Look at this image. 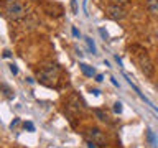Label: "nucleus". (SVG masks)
<instances>
[{
	"label": "nucleus",
	"mask_w": 158,
	"mask_h": 148,
	"mask_svg": "<svg viewBox=\"0 0 158 148\" xmlns=\"http://www.w3.org/2000/svg\"><path fill=\"white\" fill-rule=\"evenodd\" d=\"M5 3H12V2H17V0H3Z\"/></svg>",
	"instance_id": "nucleus-28"
},
{
	"label": "nucleus",
	"mask_w": 158,
	"mask_h": 148,
	"mask_svg": "<svg viewBox=\"0 0 158 148\" xmlns=\"http://www.w3.org/2000/svg\"><path fill=\"white\" fill-rule=\"evenodd\" d=\"M2 91H3V97L5 99H8V101H13L15 99V92H13V89H10L7 84H2Z\"/></svg>",
	"instance_id": "nucleus-9"
},
{
	"label": "nucleus",
	"mask_w": 158,
	"mask_h": 148,
	"mask_svg": "<svg viewBox=\"0 0 158 148\" xmlns=\"http://www.w3.org/2000/svg\"><path fill=\"white\" fill-rule=\"evenodd\" d=\"M137 63H138V66H140L142 69V72L145 74L147 77H152L153 76V72H155V68H153V63H152V59L150 56H148L147 53H138L137 54Z\"/></svg>",
	"instance_id": "nucleus-3"
},
{
	"label": "nucleus",
	"mask_w": 158,
	"mask_h": 148,
	"mask_svg": "<svg viewBox=\"0 0 158 148\" xmlns=\"http://www.w3.org/2000/svg\"><path fill=\"white\" fill-rule=\"evenodd\" d=\"M91 92L94 94V96H99V94H101V92H99V91H97V89H92V91H91Z\"/></svg>",
	"instance_id": "nucleus-27"
},
{
	"label": "nucleus",
	"mask_w": 158,
	"mask_h": 148,
	"mask_svg": "<svg viewBox=\"0 0 158 148\" xmlns=\"http://www.w3.org/2000/svg\"><path fill=\"white\" fill-rule=\"evenodd\" d=\"M147 138H148V142H150L152 145H156V138H155V135H153L152 128H147Z\"/></svg>",
	"instance_id": "nucleus-12"
},
{
	"label": "nucleus",
	"mask_w": 158,
	"mask_h": 148,
	"mask_svg": "<svg viewBox=\"0 0 158 148\" xmlns=\"http://www.w3.org/2000/svg\"><path fill=\"white\" fill-rule=\"evenodd\" d=\"M86 43H87V46H89V51H91L92 54H97V49H96V44H94V41H92V38H86Z\"/></svg>",
	"instance_id": "nucleus-11"
},
{
	"label": "nucleus",
	"mask_w": 158,
	"mask_h": 148,
	"mask_svg": "<svg viewBox=\"0 0 158 148\" xmlns=\"http://www.w3.org/2000/svg\"><path fill=\"white\" fill-rule=\"evenodd\" d=\"M99 33H101V36H102L104 39H107V38H109V36H107V31H106L104 28H101V30H99Z\"/></svg>",
	"instance_id": "nucleus-17"
},
{
	"label": "nucleus",
	"mask_w": 158,
	"mask_h": 148,
	"mask_svg": "<svg viewBox=\"0 0 158 148\" xmlns=\"http://www.w3.org/2000/svg\"><path fill=\"white\" fill-rule=\"evenodd\" d=\"M73 35H74V36H79V30L74 28V27H73Z\"/></svg>",
	"instance_id": "nucleus-21"
},
{
	"label": "nucleus",
	"mask_w": 158,
	"mask_h": 148,
	"mask_svg": "<svg viewBox=\"0 0 158 148\" xmlns=\"http://www.w3.org/2000/svg\"><path fill=\"white\" fill-rule=\"evenodd\" d=\"M68 104H69V107H71L74 112H79V110H82V109H84V105H81L82 102L79 101V97L74 96V94H73L71 97H69V102H68Z\"/></svg>",
	"instance_id": "nucleus-6"
},
{
	"label": "nucleus",
	"mask_w": 158,
	"mask_h": 148,
	"mask_svg": "<svg viewBox=\"0 0 158 148\" xmlns=\"http://www.w3.org/2000/svg\"><path fill=\"white\" fill-rule=\"evenodd\" d=\"M110 82L114 84V86H115V87H118V82L115 81V79H114V77H110Z\"/></svg>",
	"instance_id": "nucleus-24"
},
{
	"label": "nucleus",
	"mask_w": 158,
	"mask_h": 148,
	"mask_svg": "<svg viewBox=\"0 0 158 148\" xmlns=\"http://www.w3.org/2000/svg\"><path fill=\"white\" fill-rule=\"evenodd\" d=\"M79 68H81V71H82V74L84 76H87V77H92L94 76V68H91V66H87L86 63H79Z\"/></svg>",
	"instance_id": "nucleus-8"
},
{
	"label": "nucleus",
	"mask_w": 158,
	"mask_h": 148,
	"mask_svg": "<svg viewBox=\"0 0 158 148\" xmlns=\"http://www.w3.org/2000/svg\"><path fill=\"white\" fill-rule=\"evenodd\" d=\"M87 145H89V148H97V146H96L97 143H94L92 140H87Z\"/></svg>",
	"instance_id": "nucleus-19"
},
{
	"label": "nucleus",
	"mask_w": 158,
	"mask_h": 148,
	"mask_svg": "<svg viewBox=\"0 0 158 148\" xmlns=\"http://www.w3.org/2000/svg\"><path fill=\"white\" fill-rule=\"evenodd\" d=\"M71 7H73V12L77 13V2L76 0H71Z\"/></svg>",
	"instance_id": "nucleus-16"
},
{
	"label": "nucleus",
	"mask_w": 158,
	"mask_h": 148,
	"mask_svg": "<svg viewBox=\"0 0 158 148\" xmlns=\"http://www.w3.org/2000/svg\"><path fill=\"white\" fill-rule=\"evenodd\" d=\"M38 81L48 87H56L59 81V66L58 64H48L38 71Z\"/></svg>",
	"instance_id": "nucleus-1"
},
{
	"label": "nucleus",
	"mask_w": 158,
	"mask_h": 148,
	"mask_svg": "<svg viewBox=\"0 0 158 148\" xmlns=\"http://www.w3.org/2000/svg\"><path fill=\"white\" fill-rule=\"evenodd\" d=\"M122 102H115V104H114V112H115V113H122Z\"/></svg>",
	"instance_id": "nucleus-13"
},
{
	"label": "nucleus",
	"mask_w": 158,
	"mask_h": 148,
	"mask_svg": "<svg viewBox=\"0 0 158 148\" xmlns=\"http://www.w3.org/2000/svg\"><path fill=\"white\" fill-rule=\"evenodd\" d=\"M82 8H84V12H86V15H87V0L82 2Z\"/></svg>",
	"instance_id": "nucleus-20"
},
{
	"label": "nucleus",
	"mask_w": 158,
	"mask_h": 148,
	"mask_svg": "<svg viewBox=\"0 0 158 148\" xmlns=\"http://www.w3.org/2000/svg\"><path fill=\"white\" fill-rule=\"evenodd\" d=\"M25 128L30 130V132H35V125H33L31 122H25Z\"/></svg>",
	"instance_id": "nucleus-14"
},
{
	"label": "nucleus",
	"mask_w": 158,
	"mask_h": 148,
	"mask_svg": "<svg viewBox=\"0 0 158 148\" xmlns=\"http://www.w3.org/2000/svg\"><path fill=\"white\" fill-rule=\"evenodd\" d=\"M94 115H96L99 120L101 122H106V123H109V115L104 110H101V109H96V110H94Z\"/></svg>",
	"instance_id": "nucleus-10"
},
{
	"label": "nucleus",
	"mask_w": 158,
	"mask_h": 148,
	"mask_svg": "<svg viewBox=\"0 0 158 148\" xmlns=\"http://www.w3.org/2000/svg\"><path fill=\"white\" fill-rule=\"evenodd\" d=\"M147 10L153 17H158V0H147Z\"/></svg>",
	"instance_id": "nucleus-7"
},
{
	"label": "nucleus",
	"mask_w": 158,
	"mask_h": 148,
	"mask_svg": "<svg viewBox=\"0 0 158 148\" xmlns=\"http://www.w3.org/2000/svg\"><path fill=\"white\" fill-rule=\"evenodd\" d=\"M115 61L118 63V66H122V59H120V58H118V56H115Z\"/></svg>",
	"instance_id": "nucleus-26"
},
{
	"label": "nucleus",
	"mask_w": 158,
	"mask_h": 148,
	"mask_svg": "<svg viewBox=\"0 0 158 148\" xmlns=\"http://www.w3.org/2000/svg\"><path fill=\"white\" fill-rule=\"evenodd\" d=\"M18 122H20V120H18V118H15V120L12 122V125H10V127H12V128H13L15 125H18Z\"/></svg>",
	"instance_id": "nucleus-23"
},
{
	"label": "nucleus",
	"mask_w": 158,
	"mask_h": 148,
	"mask_svg": "<svg viewBox=\"0 0 158 148\" xmlns=\"http://www.w3.org/2000/svg\"><path fill=\"white\" fill-rule=\"evenodd\" d=\"M25 15H27V5L22 3V2H12V3H7L5 5V17L8 20H22Z\"/></svg>",
	"instance_id": "nucleus-2"
},
{
	"label": "nucleus",
	"mask_w": 158,
	"mask_h": 148,
	"mask_svg": "<svg viewBox=\"0 0 158 148\" xmlns=\"http://www.w3.org/2000/svg\"><path fill=\"white\" fill-rule=\"evenodd\" d=\"M87 137H89V140H92L97 145H106V137H104L101 128H97V127L87 128Z\"/></svg>",
	"instance_id": "nucleus-5"
},
{
	"label": "nucleus",
	"mask_w": 158,
	"mask_h": 148,
	"mask_svg": "<svg viewBox=\"0 0 158 148\" xmlns=\"http://www.w3.org/2000/svg\"><path fill=\"white\" fill-rule=\"evenodd\" d=\"M112 2H114V3H118V5H125L128 0H112Z\"/></svg>",
	"instance_id": "nucleus-18"
},
{
	"label": "nucleus",
	"mask_w": 158,
	"mask_h": 148,
	"mask_svg": "<svg viewBox=\"0 0 158 148\" xmlns=\"http://www.w3.org/2000/svg\"><path fill=\"white\" fill-rule=\"evenodd\" d=\"M10 71H12L13 74H18V68H17V64H10Z\"/></svg>",
	"instance_id": "nucleus-15"
},
{
	"label": "nucleus",
	"mask_w": 158,
	"mask_h": 148,
	"mask_svg": "<svg viewBox=\"0 0 158 148\" xmlns=\"http://www.w3.org/2000/svg\"><path fill=\"white\" fill-rule=\"evenodd\" d=\"M106 12L109 15V18L115 20V22H120V20L127 17V10L123 8V5H118V3H110L106 8Z\"/></svg>",
	"instance_id": "nucleus-4"
},
{
	"label": "nucleus",
	"mask_w": 158,
	"mask_h": 148,
	"mask_svg": "<svg viewBox=\"0 0 158 148\" xmlns=\"http://www.w3.org/2000/svg\"><path fill=\"white\" fill-rule=\"evenodd\" d=\"M102 79H104V76H102V74H97V76H96V81H97V82H101Z\"/></svg>",
	"instance_id": "nucleus-22"
},
{
	"label": "nucleus",
	"mask_w": 158,
	"mask_h": 148,
	"mask_svg": "<svg viewBox=\"0 0 158 148\" xmlns=\"http://www.w3.org/2000/svg\"><path fill=\"white\" fill-rule=\"evenodd\" d=\"M10 56H12V53H10V51H5L3 53V58H10Z\"/></svg>",
	"instance_id": "nucleus-25"
}]
</instances>
